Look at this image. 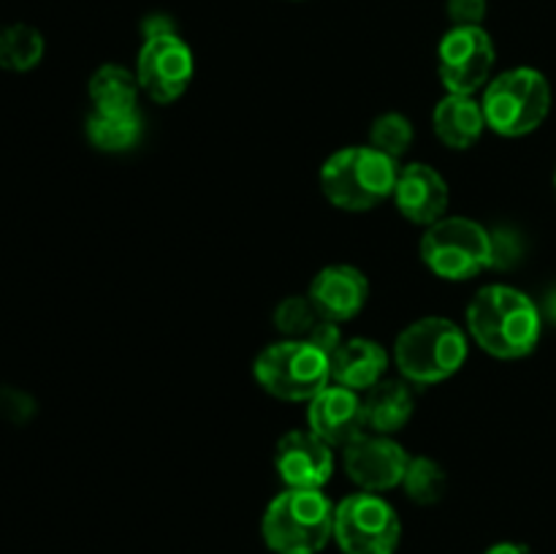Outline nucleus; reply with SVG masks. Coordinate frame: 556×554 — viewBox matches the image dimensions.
Segmentation results:
<instances>
[{
    "label": "nucleus",
    "mask_w": 556,
    "mask_h": 554,
    "mask_svg": "<svg viewBox=\"0 0 556 554\" xmlns=\"http://www.w3.org/2000/svg\"><path fill=\"white\" fill-rule=\"evenodd\" d=\"M90 101L96 112H136L139 101V79L125 65L106 63L90 76Z\"/></svg>",
    "instance_id": "nucleus-19"
},
{
    "label": "nucleus",
    "mask_w": 556,
    "mask_h": 554,
    "mask_svg": "<svg viewBox=\"0 0 556 554\" xmlns=\"http://www.w3.org/2000/svg\"><path fill=\"white\" fill-rule=\"evenodd\" d=\"M261 536L275 554H318L334 541V503L324 489H286L264 511Z\"/></svg>",
    "instance_id": "nucleus-2"
},
{
    "label": "nucleus",
    "mask_w": 556,
    "mask_h": 554,
    "mask_svg": "<svg viewBox=\"0 0 556 554\" xmlns=\"http://www.w3.org/2000/svg\"><path fill=\"white\" fill-rule=\"evenodd\" d=\"M486 128L500 136H527L541 128L552 112V87L535 68H510L489 81L483 92Z\"/></svg>",
    "instance_id": "nucleus-5"
},
{
    "label": "nucleus",
    "mask_w": 556,
    "mask_h": 554,
    "mask_svg": "<svg viewBox=\"0 0 556 554\" xmlns=\"http://www.w3.org/2000/svg\"><path fill=\"white\" fill-rule=\"evenodd\" d=\"M554 190H556V174H554Z\"/></svg>",
    "instance_id": "nucleus-30"
},
{
    "label": "nucleus",
    "mask_w": 556,
    "mask_h": 554,
    "mask_svg": "<svg viewBox=\"0 0 556 554\" xmlns=\"http://www.w3.org/2000/svg\"><path fill=\"white\" fill-rule=\"evenodd\" d=\"M432 125L438 139L451 150H470L486 130L483 106L472 101V96H456L448 92L443 101L434 106Z\"/></svg>",
    "instance_id": "nucleus-17"
},
{
    "label": "nucleus",
    "mask_w": 556,
    "mask_h": 554,
    "mask_svg": "<svg viewBox=\"0 0 556 554\" xmlns=\"http://www.w3.org/2000/svg\"><path fill=\"white\" fill-rule=\"evenodd\" d=\"M494 41L481 25H454L438 47V74L445 90L456 96H472L492 76Z\"/></svg>",
    "instance_id": "nucleus-9"
},
{
    "label": "nucleus",
    "mask_w": 556,
    "mask_h": 554,
    "mask_svg": "<svg viewBox=\"0 0 556 554\" xmlns=\"http://www.w3.org/2000/svg\"><path fill=\"white\" fill-rule=\"evenodd\" d=\"M362 400L367 427L375 429L378 435L400 432L410 421L413 407H416V396H413L410 386L396 378H383Z\"/></svg>",
    "instance_id": "nucleus-18"
},
{
    "label": "nucleus",
    "mask_w": 556,
    "mask_h": 554,
    "mask_svg": "<svg viewBox=\"0 0 556 554\" xmlns=\"http://www.w3.org/2000/svg\"><path fill=\"white\" fill-rule=\"evenodd\" d=\"M33 400L22 391L11 389V386H0V413L11 421H25V418L33 416Z\"/></svg>",
    "instance_id": "nucleus-25"
},
{
    "label": "nucleus",
    "mask_w": 556,
    "mask_h": 554,
    "mask_svg": "<svg viewBox=\"0 0 556 554\" xmlns=\"http://www.w3.org/2000/svg\"><path fill=\"white\" fill-rule=\"evenodd\" d=\"M261 389L286 402H309L331 383V364L307 340L271 342L253 364Z\"/></svg>",
    "instance_id": "nucleus-7"
},
{
    "label": "nucleus",
    "mask_w": 556,
    "mask_h": 554,
    "mask_svg": "<svg viewBox=\"0 0 556 554\" xmlns=\"http://www.w3.org/2000/svg\"><path fill=\"white\" fill-rule=\"evenodd\" d=\"M334 541L342 554H396L402 521L378 492L348 494L334 505Z\"/></svg>",
    "instance_id": "nucleus-8"
},
{
    "label": "nucleus",
    "mask_w": 556,
    "mask_h": 554,
    "mask_svg": "<svg viewBox=\"0 0 556 554\" xmlns=\"http://www.w3.org/2000/svg\"><path fill=\"white\" fill-rule=\"evenodd\" d=\"M448 16L454 25H481L486 16V0H448Z\"/></svg>",
    "instance_id": "nucleus-26"
},
{
    "label": "nucleus",
    "mask_w": 556,
    "mask_h": 554,
    "mask_svg": "<svg viewBox=\"0 0 556 554\" xmlns=\"http://www.w3.org/2000/svg\"><path fill=\"white\" fill-rule=\"evenodd\" d=\"M329 364L331 383L362 394L386 378L389 353L380 342L367 340V337H353V340H342V345L329 356Z\"/></svg>",
    "instance_id": "nucleus-16"
},
{
    "label": "nucleus",
    "mask_w": 556,
    "mask_h": 554,
    "mask_svg": "<svg viewBox=\"0 0 556 554\" xmlns=\"http://www.w3.org/2000/svg\"><path fill=\"white\" fill-rule=\"evenodd\" d=\"M467 358V337L454 320L421 318L407 326L394 342V362L402 378L416 386H432L459 373Z\"/></svg>",
    "instance_id": "nucleus-4"
},
{
    "label": "nucleus",
    "mask_w": 556,
    "mask_h": 554,
    "mask_svg": "<svg viewBox=\"0 0 556 554\" xmlns=\"http://www.w3.org/2000/svg\"><path fill=\"white\" fill-rule=\"evenodd\" d=\"M275 467L288 489H324L334 473V454L313 429H291L277 443Z\"/></svg>",
    "instance_id": "nucleus-12"
},
{
    "label": "nucleus",
    "mask_w": 556,
    "mask_h": 554,
    "mask_svg": "<svg viewBox=\"0 0 556 554\" xmlns=\"http://www.w3.org/2000/svg\"><path fill=\"white\" fill-rule=\"evenodd\" d=\"M141 33H144V38H155V36H168V33H177V27H174V22L168 20L166 14H150L144 20V25H141Z\"/></svg>",
    "instance_id": "nucleus-28"
},
{
    "label": "nucleus",
    "mask_w": 556,
    "mask_h": 554,
    "mask_svg": "<svg viewBox=\"0 0 556 554\" xmlns=\"http://www.w3.org/2000/svg\"><path fill=\"white\" fill-rule=\"evenodd\" d=\"M195 60L179 33L144 38L136 60V79L155 103H174L190 87Z\"/></svg>",
    "instance_id": "nucleus-10"
},
{
    "label": "nucleus",
    "mask_w": 556,
    "mask_h": 554,
    "mask_svg": "<svg viewBox=\"0 0 556 554\" xmlns=\"http://www.w3.org/2000/svg\"><path fill=\"white\" fill-rule=\"evenodd\" d=\"M320 318L324 315L315 310L309 297H288L275 307V326L288 340H307Z\"/></svg>",
    "instance_id": "nucleus-24"
},
{
    "label": "nucleus",
    "mask_w": 556,
    "mask_h": 554,
    "mask_svg": "<svg viewBox=\"0 0 556 554\" xmlns=\"http://www.w3.org/2000/svg\"><path fill=\"white\" fill-rule=\"evenodd\" d=\"M43 58V36L30 25L0 27V68L25 74Z\"/></svg>",
    "instance_id": "nucleus-21"
},
{
    "label": "nucleus",
    "mask_w": 556,
    "mask_h": 554,
    "mask_svg": "<svg viewBox=\"0 0 556 554\" xmlns=\"http://www.w3.org/2000/svg\"><path fill=\"white\" fill-rule=\"evenodd\" d=\"M309 429L318 435L320 440L334 449H345L348 443L364 435L367 429V418H364V400L358 396V391L345 389V386H326L320 394H315L309 400L307 411Z\"/></svg>",
    "instance_id": "nucleus-13"
},
{
    "label": "nucleus",
    "mask_w": 556,
    "mask_h": 554,
    "mask_svg": "<svg viewBox=\"0 0 556 554\" xmlns=\"http://www.w3.org/2000/svg\"><path fill=\"white\" fill-rule=\"evenodd\" d=\"M413 123L400 112H389V114H380L378 119L372 123V130H369V147L380 150L383 155L394 158L400 161L413 144Z\"/></svg>",
    "instance_id": "nucleus-23"
},
{
    "label": "nucleus",
    "mask_w": 556,
    "mask_h": 554,
    "mask_svg": "<svg viewBox=\"0 0 556 554\" xmlns=\"http://www.w3.org/2000/svg\"><path fill=\"white\" fill-rule=\"evenodd\" d=\"M448 182L427 163H410L400 168L394 188V204L416 226H432L448 212Z\"/></svg>",
    "instance_id": "nucleus-14"
},
{
    "label": "nucleus",
    "mask_w": 556,
    "mask_h": 554,
    "mask_svg": "<svg viewBox=\"0 0 556 554\" xmlns=\"http://www.w3.org/2000/svg\"><path fill=\"white\" fill-rule=\"evenodd\" d=\"M445 470L440 467V462L429 459V456H410V465H407L405 478H402V487L405 494L418 505H434L443 500L445 494Z\"/></svg>",
    "instance_id": "nucleus-22"
},
{
    "label": "nucleus",
    "mask_w": 556,
    "mask_h": 554,
    "mask_svg": "<svg viewBox=\"0 0 556 554\" xmlns=\"http://www.w3.org/2000/svg\"><path fill=\"white\" fill-rule=\"evenodd\" d=\"M483 554H532V549L519 541H500L494 546H489Z\"/></svg>",
    "instance_id": "nucleus-29"
},
{
    "label": "nucleus",
    "mask_w": 556,
    "mask_h": 554,
    "mask_svg": "<svg viewBox=\"0 0 556 554\" xmlns=\"http://www.w3.org/2000/svg\"><path fill=\"white\" fill-rule=\"evenodd\" d=\"M307 342L309 345L318 348V351H324L326 356H331V353L342 345L340 324H337V320H329V318H320L318 324H315V329L309 331Z\"/></svg>",
    "instance_id": "nucleus-27"
},
{
    "label": "nucleus",
    "mask_w": 556,
    "mask_h": 554,
    "mask_svg": "<svg viewBox=\"0 0 556 554\" xmlns=\"http://www.w3.org/2000/svg\"><path fill=\"white\" fill-rule=\"evenodd\" d=\"M467 329L492 356L521 358L541 340V310L519 288L486 286L467 307Z\"/></svg>",
    "instance_id": "nucleus-1"
},
{
    "label": "nucleus",
    "mask_w": 556,
    "mask_h": 554,
    "mask_svg": "<svg viewBox=\"0 0 556 554\" xmlns=\"http://www.w3.org/2000/svg\"><path fill=\"white\" fill-rule=\"evenodd\" d=\"M345 473L362 492H389L402 487L410 454L391 435H358L345 445Z\"/></svg>",
    "instance_id": "nucleus-11"
},
{
    "label": "nucleus",
    "mask_w": 556,
    "mask_h": 554,
    "mask_svg": "<svg viewBox=\"0 0 556 554\" xmlns=\"http://www.w3.org/2000/svg\"><path fill=\"white\" fill-rule=\"evenodd\" d=\"M421 259L443 280H470L481 272L494 269L492 231L470 217L445 215L421 237Z\"/></svg>",
    "instance_id": "nucleus-6"
},
{
    "label": "nucleus",
    "mask_w": 556,
    "mask_h": 554,
    "mask_svg": "<svg viewBox=\"0 0 556 554\" xmlns=\"http://www.w3.org/2000/svg\"><path fill=\"white\" fill-rule=\"evenodd\" d=\"M307 297L324 318L342 324L364 310L369 299V280L356 266L331 264L313 277Z\"/></svg>",
    "instance_id": "nucleus-15"
},
{
    "label": "nucleus",
    "mask_w": 556,
    "mask_h": 554,
    "mask_svg": "<svg viewBox=\"0 0 556 554\" xmlns=\"http://www.w3.org/2000/svg\"><path fill=\"white\" fill-rule=\"evenodd\" d=\"M400 166L375 147H345L320 168V190L345 212H367L394 196Z\"/></svg>",
    "instance_id": "nucleus-3"
},
{
    "label": "nucleus",
    "mask_w": 556,
    "mask_h": 554,
    "mask_svg": "<svg viewBox=\"0 0 556 554\" xmlns=\"http://www.w3.org/2000/svg\"><path fill=\"white\" fill-rule=\"evenodd\" d=\"M87 139L96 150L125 152L139 144L141 117L139 112H96L87 114Z\"/></svg>",
    "instance_id": "nucleus-20"
}]
</instances>
